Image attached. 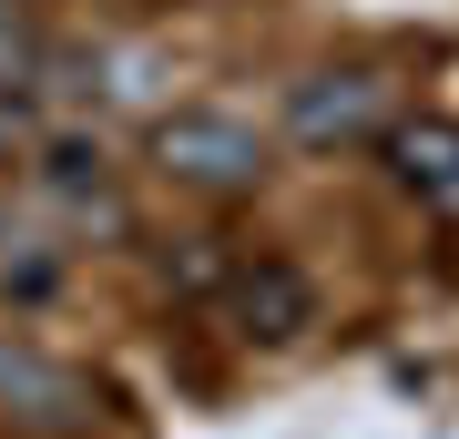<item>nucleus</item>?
I'll list each match as a JSON object with an SVG mask.
<instances>
[{
    "mask_svg": "<svg viewBox=\"0 0 459 439\" xmlns=\"http://www.w3.org/2000/svg\"><path fill=\"white\" fill-rule=\"evenodd\" d=\"M143 154H153L164 184H184V195H255V184L276 174V144H265L246 113H225V102H174V113H153Z\"/></svg>",
    "mask_w": 459,
    "mask_h": 439,
    "instance_id": "obj_1",
    "label": "nucleus"
},
{
    "mask_svg": "<svg viewBox=\"0 0 459 439\" xmlns=\"http://www.w3.org/2000/svg\"><path fill=\"white\" fill-rule=\"evenodd\" d=\"M368 154H377L388 195L409 205L419 225H449V235H459V123H449V113H388Z\"/></svg>",
    "mask_w": 459,
    "mask_h": 439,
    "instance_id": "obj_2",
    "label": "nucleus"
},
{
    "mask_svg": "<svg viewBox=\"0 0 459 439\" xmlns=\"http://www.w3.org/2000/svg\"><path fill=\"white\" fill-rule=\"evenodd\" d=\"M388 113H398V82L368 72V62H327V72H307L286 92V133L307 154H358V144H377Z\"/></svg>",
    "mask_w": 459,
    "mask_h": 439,
    "instance_id": "obj_3",
    "label": "nucleus"
},
{
    "mask_svg": "<svg viewBox=\"0 0 459 439\" xmlns=\"http://www.w3.org/2000/svg\"><path fill=\"white\" fill-rule=\"evenodd\" d=\"M31 195L62 215V225H92V235H123V225H133L102 133H41V144H31Z\"/></svg>",
    "mask_w": 459,
    "mask_h": 439,
    "instance_id": "obj_4",
    "label": "nucleus"
},
{
    "mask_svg": "<svg viewBox=\"0 0 459 439\" xmlns=\"http://www.w3.org/2000/svg\"><path fill=\"white\" fill-rule=\"evenodd\" d=\"M214 307H225V327H235L246 347H286V338H307V327H316V286L296 277V266H276V256H246Z\"/></svg>",
    "mask_w": 459,
    "mask_h": 439,
    "instance_id": "obj_5",
    "label": "nucleus"
},
{
    "mask_svg": "<svg viewBox=\"0 0 459 439\" xmlns=\"http://www.w3.org/2000/svg\"><path fill=\"white\" fill-rule=\"evenodd\" d=\"M0 419H21V429H82L92 389L62 358H41L31 338H0Z\"/></svg>",
    "mask_w": 459,
    "mask_h": 439,
    "instance_id": "obj_6",
    "label": "nucleus"
},
{
    "mask_svg": "<svg viewBox=\"0 0 459 439\" xmlns=\"http://www.w3.org/2000/svg\"><path fill=\"white\" fill-rule=\"evenodd\" d=\"M235 266H246L235 235H174L164 256H153V286H164L174 307H214V296L235 286Z\"/></svg>",
    "mask_w": 459,
    "mask_h": 439,
    "instance_id": "obj_7",
    "label": "nucleus"
},
{
    "mask_svg": "<svg viewBox=\"0 0 459 439\" xmlns=\"http://www.w3.org/2000/svg\"><path fill=\"white\" fill-rule=\"evenodd\" d=\"M62 266H72V256H62L41 225H0V286H11V296H51Z\"/></svg>",
    "mask_w": 459,
    "mask_h": 439,
    "instance_id": "obj_8",
    "label": "nucleus"
},
{
    "mask_svg": "<svg viewBox=\"0 0 459 439\" xmlns=\"http://www.w3.org/2000/svg\"><path fill=\"white\" fill-rule=\"evenodd\" d=\"M41 62H51L41 21L21 11V0H0V92H41Z\"/></svg>",
    "mask_w": 459,
    "mask_h": 439,
    "instance_id": "obj_9",
    "label": "nucleus"
}]
</instances>
